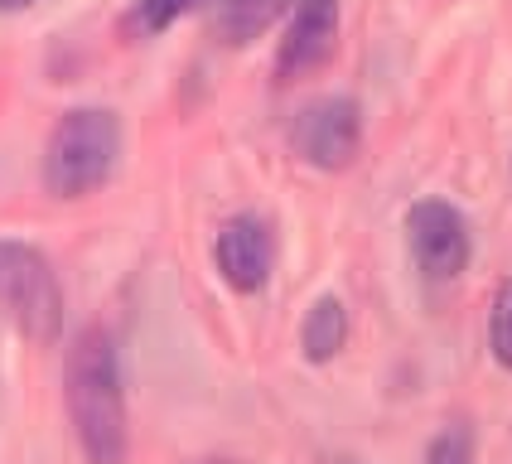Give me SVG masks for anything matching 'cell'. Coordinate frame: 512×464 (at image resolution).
<instances>
[{"mask_svg":"<svg viewBox=\"0 0 512 464\" xmlns=\"http://www.w3.org/2000/svg\"><path fill=\"white\" fill-rule=\"evenodd\" d=\"M68 421L83 445L87 464H126L131 426H126V387H121V353L107 329H83L68 348L63 368Z\"/></svg>","mask_w":512,"mask_h":464,"instance_id":"cell-1","label":"cell"},{"mask_svg":"<svg viewBox=\"0 0 512 464\" xmlns=\"http://www.w3.org/2000/svg\"><path fill=\"white\" fill-rule=\"evenodd\" d=\"M121 160V116L107 107H73L58 116L44 145V189L54 199H83L102 189Z\"/></svg>","mask_w":512,"mask_h":464,"instance_id":"cell-2","label":"cell"},{"mask_svg":"<svg viewBox=\"0 0 512 464\" xmlns=\"http://www.w3.org/2000/svg\"><path fill=\"white\" fill-rule=\"evenodd\" d=\"M0 315L29 344H54L63 334V286L54 261L15 237H0Z\"/></svg>","mask_w":512,"mask_h":464,"instance_id":"cell-3","label":"cell"},{"mask_svg":"<svg viewBox=\"0 0 512 464\" xmlns=\"http://www.w3.org/2000/svg\"><path fill=\"white\" fill-rule=\"evenodd\" d=\"M290 145L314 170H348L363 145V107L353 97L310 102L290 126Z\"/></svg>","mask_w":512,"mask_h":464,"instance_id":"cell-4","label":"cell"},{"mask_svg":"<svg viewBox=\"0 0 512 464\" xmlns=\"http://www.w3.org/2000/svg\"><path fill=\"white\" fill-rule=\"evenodd\" d=\"M406 242H411V257L426 271L430 281H455L459 271L469 266V223L455 203L445 199H421L411 203L406 213Z\"/></svg>","mask_w":512,"mask_h":464,"instance_id":"cell-5","label":"cell"},{"mask_svg":"<svg viewBox=\"0 0 512 464\" xmlns=\"http://www.w3.org/2000/svg\"><path fill=\"white\" fill-rule=\"evenodd\" d=\"M339 44V0H295L290 5V25L276 49V78L300 83L319 73Z\"/></svg>","mask_w":512,"mask_h":464,"instance_id":"cell-6","label":"cell"},{"mask_svg":"<svg viewBox=\"0 0 512 464\" xmlns=\"http://www.w3.org/2000/svg\"><path fill=\"white\" fill-rule=\"evenodd\" d=\"M213 266H218V276H223L237 295H256V290L271 281L276 237H271V228H266L256 213H237V218H228V223L218 228V237H213Z\"/></svg>","mask_w":512,"mask_h":464,"instance_id":"cell-7","label":"cell"},{"mask_svg":"<svg viewBox=\"0 0 512 464\" xmlns=\"http://www.w3.org/2000/svg\"><path fill=\"white\" fill-rule=\"evenodd\" d=\"M290 5L295 0H213V29H218L223 44L242 49V44L261 39Z\"/></svg>","mask_w":512,"mask_h":464,"instance_id":"cell-8","label":"cell"},{"mask_svg":"<svg viewBox=\"0 0 512 464\" xmlns=\"http://www.w3.org/2000/svg\"><path fill=\"white\" fill-rule=\"evenodd\" d=\"M343 344H348V310L339 295H319L300 324V348L310 363H329L343 353Z\"/></svg>","mask_w":512,"mask_h":464,"instance_id":"cell-9","label":"cell"},{"mask_svg":"<svg viewBox=\"0 0 512 464\" xmlns=\"http://www.w3.org/2000/svg\"><path fill=\"white\" fill-rule=\"evenodd\" d=\"M203 0H136L131 10H126V34L131 39H155V34H165L174 20H184L189 10H199Z\"/></svg>","mask_w":512,"mask_h":464,"instance_id":"cell-10","label":"cell"},{"mask_svg":"<svg viewBox=\"0 0 512 464\" xmlns=\"http://www.w3.org/2000/svg\"><path fill=\"white\" fill-rule=\"evenodd\" d=\"M488 348L498 358V368L512 373V276L498 286V300H493V319H488Z\"/></svg>","mask_w":512,"mask_h":464,"instance_id":"cell-11","label":"cell"},{"mask_svg":"<svg viewBox=\"0 0 512 464\" xmlns=\"http://www.w3.org/2000/svg\"><path fill=\"white\" fill-rule=\"evenodd\" d=\"M426 464H474V431L469 426H445L430 440Z\"/></svg>","mask_w":512,"mask_h":464,"instance_id":"cell-12","label":"cell"},{"mask_svg":"<svg viewBox=\"0 0 512 464\" xmlns=\"http://www.w3.org/2000/svg\"><path fill=\"white\" fill-rule=\"evenodd\" d=\"M29 5H39V0H0V15H15V10H29Z\"/></svg>","mask_w":512,"mask_h":464,"instance_id":"cell-13","label":"cell"},{"mask_svg":"<svg viewBox=\"0 0 512 464\" xmlns=\"http://www.w3.org/2000/svg\"><path fill=\"white\" fill-rule=\"evenodd\" d=\"M343 464H353V460H343Z\"/></svg>","mask_w":512,"mask_h":464,"instance_id":"cell-14","label":"cell"}]
</instances>
